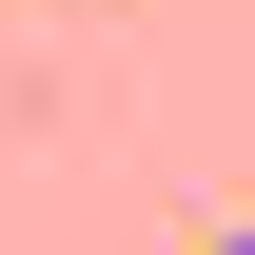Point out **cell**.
Listing matches in <instances>:
<instances>
[{"label": "cell", "instance_id": "obj_1", "mask_svg": "<svg viewBox=\"0 0 255 255\" xmlns=\"http://www.w3.org/2000/svg\"><path fill=\"white\" fill-rule=\"evenodd\" d=\"M196 255H255V236H196Z\"/></svg>", "mask_w": 255, "mask_h": 255}]
</instances>
